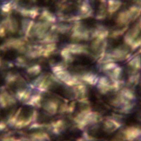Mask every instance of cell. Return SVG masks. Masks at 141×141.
Returning a JSON list of instances; mask_svg holds the SVG:
<instances>
[{"mask_svg": "<svg viewBox=\"0 0 141 141\" xmlns=\"http://www.w3.org/2000/svg\"><path fill=\"white\" fill-rule=\"evenodd\" d=\"M139 133V131L137 129H131L127 132V137L129 140H132L136 138Z\"/></svg>", "mask_w": 141, "mask_h": 141, "instance_id": "cell-1", "label": "cell"}]
</instances>
